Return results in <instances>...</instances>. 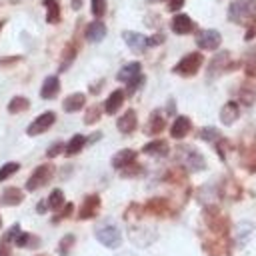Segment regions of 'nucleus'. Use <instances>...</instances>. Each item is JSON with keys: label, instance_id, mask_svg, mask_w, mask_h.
Returning <instances> with one entry per match:
<instances>
[{"label": "nucleus", "instance_id": "nucleus-1", "mask_svg": "<svg viewBox=\"0 0 256 256\" xmlns=\"http://www.w3.org/2000/svg\"><path fill=\"white\" fill-rule=\"evenodd\" d=\"M228 18L236 24H250L256 18V0H236L230 4Z\"/></svg>", "mask_w": 256, "mask_h": 256}, {"label": "nucleus", "instance_id": "nucleus-2", "mask_svg": "<svg viewBox=\"0 0 256 256\" xmlns=\"http://www.w3.org/2000/svg\"><path fill=\"white\" fill-rule=\"evenodd\" d=\"M176 158H178L180 164H182L184 168H188L190 172H198V170H204V168H206L204 156H202L196 148H192V146H178Z\"/></svg>", "mask_w": 256, "mask_h": 256}, {"label": "nucleus", "instance_id": "nucleus-3", "mask_svg": "<svg viewBox=\"0 0 256 256\" xmlns=\"http://www.w3.org/2000/svg\"><path fill=\"white\" fill-rule=\"evenodd\" d=\"M94 236H96V240H98L100 244H104L106 248H116V246H120V242H122V234H120L118 226H114V224H100V226L94 230Z\"/></svg>", "mask_w": 256, "mask_h": 256}, {"label": "nucleus", "instance_id": "nucleus-4", "mask_svg": "<svg viewBox=\"0 0 256 256\" xmlns=\"http://www.w3.org/2000/svg\"><path fill=\"white\" fill-rule=\"evenodd\" d=\"M52 174H54V166H52V164H42V166H38V168L30 174V178L26 180V190L34 192V190L42 188L44 184L50 182Z\"/></svg>", "mask_w": 256, "mask_h": 256}, {"label": "nucleus", "instance_id": "nucleus-5", "mask_svg": "<svg viewBox=\"0 0 256 256\" xmlns=\"http://www.w3.org/2000/svg\"><path fill=\"white\" fill-rule=\"evenodd\" d=\"M202 66V54L200 52H192V54H186L176 66H174V72L180 74V76H194Z\"/></svg>", "mask_w": 256, "mask_h": 256}, {"label": "nucleus", "instance_id": "nucleus-6", "mask_svg": "<svg viewBox=\"0 0 256 256\" xmlns=\"http://www.w3.org/2000/svg\"><path fill=\"white\" fill-rule=\"evenodd\" d=\"M54 120H56V114H54V112H44V114H40V116L26 128V134H28V136H38V134L46 132V130L54 124Z\"/></svg>", "mask_w": 256, "mask_h": 256}, {"label": "nucleus", "instance_id": "nucleus-7", "mask_svg": "<svg viewBox=\"0 0 256 256\" xmlns=\"http://www.w3.org/2000/svg\"><path fill=\"white\" fill-rule=\"evenodd\" d=\"M220 42H222V36H220V32H216V30H202V32H198V36H196V44H198L202 50H216V48L220 46Z\"/></svg>", "mask_w": 256, "mask_h": 256}, {"label": "nucleus", "instance_id": "nucleus-8", "mask_svg": "<svg viewBox=\"0 0 256 256\" xmlns=\"http://www.w3.org/2000/svg\"><path fill=\"white\" fill-rule=\"evenodd\" d=\"M100 210V196L98 194H88L80 206V212H78V218L80 220H88L92 216H96Z\"/></svg>", "mask_w": 256, "mask_h": 256}, {"label": "nucleus", "instance_id": "nucleus-9", "mask_svg": "<svg viewBox=\"0 0 256 256\" xmlns=\"http://www.w3.org/2000/svg\"><path fill=\"white\" fill-rule=\"evenodd\" d=\"M122 38L126 40L128 48H130L132 52H136V54L144 52L146 46H148V38H146L144 34H138V32H130V30H126V32H122Z\"/></svg>", "mask_w": 256, "mask_h": 256}, {"label": "nucleus", "instance_id": "nucleus-10", "mask_svg": "<svg viewBox=\"0 0 256 256\" xmlns=\"http://www.w3.org/2000/svg\"><path fill=\"white\" fill-rule=\"evenodd\" d=\"M190 128H192V122H190L188 116H176V120L170 126V136L180 140V138H184L190 132Z\"/></svg>", "mask_w": 256, "mask_h": 256}, {"label": "nucleus", "instance_id": "nucleus-11", "mask_svg": "<svg viewBox=\"0 0 256 256\" xmlns=\"http://www.w3.org/2000/svg\"><path fill=\"white\" fill-rule=\"evenodd\" d=\"M238 116H240V106H238V102H234V100L226 102V104L222 106V110H220V120H222V124H226V126L234 124V122L238 120Z\"/></svg>", "mask_w": 256, "mask_h": 256}, {"label": "nucleus", "instance_id": "nucleus-12", "mask_svg": "<svg viewBox=\"0 0 256 256\" xmlns=\"http://www.w3.org/2000/svg\"><path fill=\"white\" fill-rule=\"evenodd\" d=\"M228 62H230V54L226 50L220 52L218 56H214L212 62H210V68H208V78H214L216 74H222L228 68Z\"/></svg>", "mask_w": 256, "mask_h": 256}, {"label": "nucleus", "instance_id": "nucleus-13", "mask_svg": "<svg viewBox=\"0 0 256 256\" xmlns=\"http://www.w3.org/2000/svg\"><path fill=\"white\" fill-rule=\"evenodd\" d=\"M136 124H138V120H136V112H134V110H126V112L118 118V122H116L118 130H120L122 134H130V132H134Z\"/></svg>", "mask_w": 256, "mask_h": 256}, {"label": "nucleus", "instance_id": "nucleus-14", "mask_svg": "<svg viewBox=\"0 0 256 256\" xmlns=\"http://www.w3.org/2000/svg\"><path fill=\"white\" fill-rule=\"evenodd\" d=\"M58 90H60V80H58V76H48V78L44 80L42 88H40V96H42L44 100H52V98H56Z\"/></svg>", "mask_w": 256, "mask_h": 256}, {"label": "nucleus", "instance_id": "nucleus-15", "mask_svg": "<svg viewBox=\"0 0 256 256\" xmlns=\"http://www.w3.org/2000/svg\"><path fill=\"white\" fill-rule=\"evenodd\" d=\"M172 30L176 34H188V32L194 30V22L186 14H176L174 20H172Z\"/></svg>", "mask_w": 256, "mask_h": 256}, {"label": "nucleus", "instance_id": "nucleus-16", "mask_svg": "<svg viewBox=\"0 0 256 256\" xmlns=\"http://www.w3.org/2000/svg\"><path fill=\"white\" fill-rule=\"evenodd\" d=\"M140 62H130V64H126V66H122L120 68V72L116 74V78L120 80V82H130V80H134L136 76H140Z\"/></svg>", "mask_w": 256, "mask_h": 256}, {"label": "nucleus", "instance_id": "nucleus-17", "mask_svg": "<svg viewBox=\"0 0 256 256\" xmlns=\"http://www.w3.org/2000/svg\"><path fill=\"white\" fill-rule=\"evenodd\" d=\"M122 102H124V92H122V90H114V92L106 98V102H104L106 114H116V112L120 110Z\"/></svg>", "mask_w": 256, "mask_h": 256}, {"label": "nucleus", "instance_id": "nucleus-18", "mask_svg": "<svg viewBox=\"0 0 256 256\" xmlns=\"http://www.w3.org/2000/svg\"><path fill=\"white\" fill-rule=\"evenodd\" d=\"M134 158H136V152H134V150H128V148H126V150H120V152L114 154V158H112V166L118 168V170H122V168H126L128 164H132Z\"/></svg>", "mask_w": 256, "mask_h": 256}, {"label": "nucleus", "instance_id": "nucleus-19", "mask_svg": "<svg viewBox=\"0 0 256 256\" xmlns=\"http://www.w3.org/2000/svg\"><path fill=\"white\" fill-rule=\"evenodd\" d=\"M104 36H106V26H104L100 20L88 24V28H86V38H88L90 42H100V40H104Z\"/></svg>", "mask_w": 256, "mask_h": 256}, {"label": "nucleus", "instance_id": "nucleus-20", "mask_svg": "<svg viewBox=\"0 0 256 256\" xmlns=\"http://www.w3.org/2000/svg\"><path fill=\"white\" fill-rule=\"evenodd\" d=\"M142 150H144V154H150V156H166L170 148H168V142L166 140H152Z\"/></svg>", "mask_w": 256, "mask_h": 256}, {"label": "nucleus", "instance_id": "nucleus-21", "mask_svg": "<svg viewBox=\"0 0 256 256\" xmlns=\"http://www.w3.org/2000/svg\"><path fill=\"white\" fill-rule=\"evenodd\" d=\"M84 102H86V96H84L82 92H76V94H70V96L64 100L62 108H64L66 112H78V110L84 106Z\"/></svg>", "mask_w": 256, "mask_h": 256}, {"label": "nucleus", "instance_id": "nucleus-22", "mask_svg": "<svg viewBox=\"0 0 256 256\" xmlns=\"http://www.w3.org/2000/svg\"><path fill=\"white\" fill-rule=\"evenodd\" d=\"M162 130H164V118H162L160 110H154V112L150 114L148 124H146V134H158V132H162Z\"/></svg>", "mask_w": 256, "mask_h": 256}, {"label": "nucleus", "instance_id": "nucleus-23", "mask_svg": "<svg viewBox=\"0 0 256 256\" xmlns=\"http://www.w3.org/2000/svg\"><path fill=\"white\" fill-rule=\"evenodd\" d=\"M22 190H18V188H6L4 192H2V198H0V202L2 204H6V206H16V204H20L22 202Z\"/></svg>", "mask_w": 256, "mask_h": 256}, {"label": "nucleus", "instance_id": "nucleus-24", "mask_svg": "<svg viewBox=\"0 0 256 256\" xmlns=\"http://www.w3.org/2000/svg\"><path fill=\"white\" fill-rule=\"evenodd\" d=\"M84 144H86V138H84L82 134H74V136L70 138V142L66 144L64 154H66V156H74V154H78V152L84 148Z\"/></svg>", "mask_w": 256, "mask_h": 256}, {"label": "nucleus", "instance_id": "nucleus-25", "mask_svg": "<svg viewBox=\"0 0 256 256\" xmlns=\"http://www.w3.org/2000/svg\"><path fill=\"white\" fill-rule=\"evenodd\" d=\"M42 4L48 8L46 10V20L50 24H56L60 20V4H58V0H44Z\"/></svg>", "mask_w": 256, "mask_h": 256}, {"label": "nucleus", "instance_id": "nucleus-26", "mask_svg": "<svg viewBox=\"0 0 256 256\" xmlns=\"http://www.w3.org/2000/svg\"><path fill=\"white\" fill-rule=\"evenodd\" d=\"M14 244L20 246V248H36V246L40 244V240H38L36 236L28 234V232H20V234L14 238Z\"/></svg>", "mask_w": 256, "mask_h": 256}, {"label": "nucleus", "instance_id": "nucleus-27", "mask_svg": "<svg viewBox=\"0 0 256 256\" xmlns=\"http://www.w3.org/2000/svg\"><path fill=\"white\" fill-rule=\"evenodd\" d=\"M28 106H30L28 98H24V96H16V98H12V100L8 102V112H10V114H18V112L28 110Z\"/></svg>", "mask_w": 256, "mask_h": 256}, {"label": "nucleus", "instance_id": "nucleus-28", "mask_svg": "<svg viewBox=\"0 0 256 256\" xmlns=\"http://www.w3.org/2000/svg\"><path fill=\"white\" fill-rule=\"evenodd\" d=\"M76 58V46L74 44H68L66 48H64V52H62V62H60V70H66L70 64H72V60Z\"/></svg>", "mask_w": 256, "mask_h": 256}, {"label": "nucleus", "instance_id": "nucleus-29", "mask_svg": "<svg viewBox=\"0 0 256 256\" xmlns=\"http://www.w3.org/2000/svg\"><path fill=\"white\" fill-rule=\"evenodd\" d=\"M48 208H52V210H58L62 204H64V194H62V190H52L50 192V196H48Z\"/></svg>", "mask_w": 256, "mask_h": 256}, {"label": "nucleus", "instance_id": "nucleus-30", "mask_svg": "<svg viewBox=\"0 0 256 256\" xmlns=\"http://www.w3.org/2000/svg\"><path fill=\"white\" fill-rule=\"evenodd\" d=\"M74 242H76L74 234H66V236L60 240V244H58V254H60V256H68V254H70V248L74 246Z\"/></svg>", "mask_w": 256, "mask_h": 256}, {"label": "nucleus", "instance_id": "nucleus-31", "mask_svg": "<svg viewBox=\"0 0 256 256\" xmlns=\"http://www.w3.org/2000/svg\"><path fill=\"white\" fill-rule=\"evenodd\" d=\"M18 168H20V164H18V162H6V164L0 168V182H2V180H6V178H10Z\"/></svg>", "mask_w": 256, "mask_h": 256}, {"label": "nucleus", "instance_id": "nucleus-32", "mask_svg": "<svg viewBox=\"0 0 256 256\" xmlns=\"http://www.w3.org/2000/svg\"><path fill=\"white\" fill-rule=\"evenodd\" d=\"M200 138L206 140V142H214V140H220V134L216 128H202L200 130Z\"/></svg>", "mask_w": 256, "mask_h": 256}, {"label": "nucleus", "instance_id": "nucleus-33", "mask_svg": "<svg viewBox=\"0 0 256 256\" xmlns=\"http://www.w3.org/2000/svg\"><path fill=\"white\" fill-rule=\"evenodd\" d=\"M100 112H102V110H100V106H90V108H88V112H86L84 122H86V124H94V122L100 118Z\"/></svg>", "mask_w": 256, "mask_h": 256}, {"label": "nucleus", "instance_id": "nucleus-34", "mask_svg": "<svg viewBox=\"0 0 256 256\" xmlns=\"http://www.w3.org/2000/svg\"><path fill=\"white\" fill-rule=\"evenodd\" d=\"M146 208H148V210H150L152 214H160V212H164V210H166V202H164V200H158V198H156V200H150Z\"/></svg>", "mask_w": 256, "mask_h": 256}, {"label": "nucleus", "instance_id": "nucleus-35", "mask_svg": "<svg viewBox=\"0 0 256 256\" xmlns=\"http://www.w3.org/2000/svg\"><path fill=\"white\" fill-rule=\"evenodd\" d=\"M92 14L96 18L106 14V0H92Z\"/></svg>", "mask_w": 256, "mask_h": 256}, {"label": "nucleus", "instance_id": "nucleus-36", "mask_svg": "<svg viewBox=\"0 0 256 256\" xmlns=\"http://www.w3.org/2000/svg\"><path fill=\"white\" fill-rule=\"evenodd\" d=\"M246 72L248 76H254L256 78V50L248 56V62H246Z\"/></svg>", "mask_w": 256, "mask_h": 256}, {"label": "nucleus", "instance_id": "nucleus-37", "mask_svg": "<svg viewBox=\"0 0 256 256\" xmlns=\"http://www.w3.org/2000/svg\"><path fill=\"white\" fill-rule=\"evenodd\" d=\"M142 84H144V76H142V74H140V76H136L134 80H130V82H128V94H134Z\"/></svg>", "mask_w": 256, "mask_h": 256}, {"label": "nucleus", "instance_id": "nucleus-38", "mask_svg": "<svg viewBox=\"0 0 256 256\" xmlns=\"http://www.w3.org/2000/svg\"><path fill=\"white\" fill-rule=\"evenodd\" d=\"M64 148H66V146H64L62 142H54V144H52V146L48 148L46 156H48V158H54V156H58V154H60V152H62Z\"/></svg>", "mask_w": 256, "mask_h": 256}, {"label": "nucleus", "instance_id": "nucleus-39", "mask_svg": "<svg viewBox=\"0 0 256 256\" xmlns=\"http://www.w3.org/2000/svg\"><path fill=\"white\" fill-rule=\"evenodd\" d=\"M140 170H142V168L132 162V164H128L126 168H122V176H136V174H140Z\"/></svg>", "mask_w": 256, "mask_h": 256}, {"label": "nucleus", "instance_id": "nucleus-40", "mask_svg": "<svg viewBox=\"0 0 256 256\" xmlns=\"http://www.w3.org/2000/svg\"><path fill=\"white\" fill-rule=\"evenodd\" d=\"M0 256H12V252H10V240H6V238L0 240Z\"/></svg>", "mask_w": 256, "mask_h": 256}, {"label": "nucleus", "instance_id": "nucleus-41", "mask_svg": "<svg viewBox=\"0 0 256 256\" xmlns=\"http://www.w3.org/2000/svg\"><path fill=\"white\" fill-rule=\"evenodd\" d=\"M182 4H184V0H168V10L170 12H176V10L182 8Z\"/></svg>", "mask_w": 256, "mask_h": 256}, {"label": "nucleus", "instance_id": "nucleus-42", "mask_svg": "<svg viewBox=\"0 0 256 256\" xmlns=\"http://www.w3.org/2000/svg\"><path fill=\"white\" fill-rule=\"evenodd\" d=\"M162 40H164V36L162 34H156V36L148 38V46H158V44H162Z\"/></svg>", "mask_w": 256, "mask_h": 256}, {"label": "nucleus", "instance_id": "nucleus-43", "mask_svg": "<svg viewBox=\"0 0 256 256\" xmlns=\"http://www.w3.org/2000/svg\"><path fill=\"white\" fill-rule=\"evenodd\" d=\"M20 56H12V58H6V60H0V66H6V64H12V62H18Z\"/></svg>", "mask_w": 256, "mask_h": 256}, {"label": "nucleus", "instance_id": "nucleus-44", "mask_svg": "<svg viewBox=\"0 0 256 256\" xmlns=\"http://www.w3.org/2000/svg\"><path fill=\"white\" fill-rule=\"evenodd\" d=\"M80 6H82V0H72V8L74 10H80Z\"/></svg>", "mask_w": 256, "mask_h": 256}, {"label": "nucleus", "instance_id": "nucleus-45", "mask_svg": "<svg viewBox=\"0 0 256 256\" xmlns=\"http://www.w3.org/2000/svg\"><path fill=\"white\" fill-rule=\"evenodd\" d=\"M46 206H48V202H40V204H38V212H44Z\"/></svg>", "mask_w": 256, "mask_h": 256}, {"label": "nucleus", "instance_id": "nucleus-46", "mask_svg": "<svg viewBox=\"0 0 256 256\" xmlns=\"http://www.w3.org/2000/svg\"><path fill=\"white\" fill-rule=\"evenodd\" d=\"M118 256H134L132 252H122V254H118Z\"/></svg>", "mask_w": 256, "mask_h": 256}, {"label": "nucleus", "instance_id": "nucleus-47", "mask_svg": "<svg viewBox=\"0 0 256 256\" xmlns=\"http://www.w3.org/2000/svg\"><path fill=\"white\" fill-rule=\"evenodd\" d=\"M2 26H4V20H0V30H2Z\"/></svg>", "mask_w": 256, "mask_h": 256}, {"label": "nucleus", "instance_id": "nucleus-48", "mask_svg": "<svg viewBox=\"0 0 256 256\" xmlns=\"http://www.w3.org/2000/svg\"><path fill=\"white\" fill-rule=\"evenodd\" d=\"M0 226H2V220H0Z\"/></svg>", "mask_w": 256, "mask_h": 256}, {"label": "nucleus", "instance_id": "nucleus-49", "mask_svg": "<svg viewBox=\"0 0 256 256\" xmlns=\"http://www.w3.org/2000/svg\"><path fill=\"white\" fill-rule=\"evenodd\" d=\"M40 256H46V254H40Z\"/></svg>", "mask_w": 256, "mask_h": 256}]
</instances>
